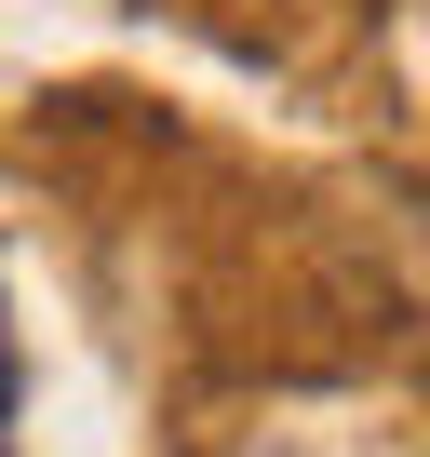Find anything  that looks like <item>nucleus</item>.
<instances>
[{"label":"nucleus","instance_id":"f257e3e1","mask_svg":"<svg viewBox=\"0 0 430 457\" xmlns=\"http://www.w3.org/2000/svg\"><path fill=\"white\" fill-rule=\"evenodd\" d=\"M0 430H14V323H0Z\"/></svg>","mask_w":430,"mask_h":457}]
</instances>
